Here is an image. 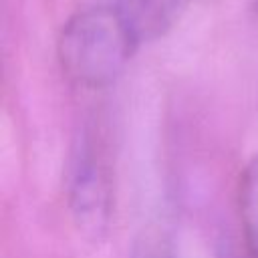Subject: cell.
Instances as JSON below:
<instances>
[{
	"label": "cell",
	"instance_id": "2",
	"mask_svg": "<svg viewBox=\"0 0 258 258\" xmlns=\"http://www.w3.org/2000/svg\"><path fill=\"white\" fill-rule=\"evenodd\" d=\"M111 177L103 157L89 143L81 145L69 175V208L85 236H105L111 220Z\"/></svg>",
	"mask_w": 258,
	"mask_h": 258
},
{
	"label": "cell",
	"instance_id": "4",
	"mask_svg": "<svg viewBox=\"0 0 258 258\" xmlns=\"http://www.w3.org/2000/svg\"><path fill=\"white\" fill-rule=\"evenodd\" d=\"M240 222L246 244L254 258H258V151L244 169L240 181Z\"/></svg>",
	"mask_w": 258,
	"mask_h": 258
},
{
	"label": "cell",
	"instance_id": "1",
	"mask_svg": "<svg viewBox=\"0 0 258 258\" xmlns=\"http://www.w3.org/2000/svg\"><path fill=\"white\" fill-rule=\"evenodd\" d=\"M141 44L125 0L79 8L62 26L56 54L62 75L83 89L111 85Z\"/></svg>",
	"mask_w": 258,
	"mask_h": 258
},
{
	"label": "cell",
	"instance_id": "5",
	"mask_svg": "<svg viewBox=\"0 0 258 258\" xmlns=\"http://www.w3.org/2000/svg\"><path fill=\"white\" fill-rule=\"evenodd\" d=\"M129 258H171V244L161 228H147L139 234Z\"/></svg>",
	"mask_w": 258,
	"mask_h": 258
},
{
	"label": "cell",
	"instance_id": "3",
	"mask_svg": "<svg viewBox=\"0 0 258 258\" xmlns=\"http://www.w3.org/2000/svg\"><path fill=\"white\" fill-rule=\"evenodd\" d=\"M191 2L194 0H125L141 42L161 36L179 20Z\"/></svg>",
	"mask_w": 258,
	"mask_h": 258
}]
</instances>
